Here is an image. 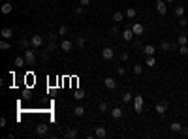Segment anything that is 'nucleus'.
Returning <instances> with one entry per match:
<instances>
[{"mask_svg": "<svg viewBox=\"0 0 188 139\" xmlns=\"http://www.w3.org/2000/svg\"><path fill=\"white\" fill-rule=\"evenodd\" d=\"M24 60H27V64L28 66H32L34 62H36V51H34V47H28V49H24Z\"/></svg>", "mask_w": 188, "mask_h": 139, "instance_id": "f257e3e1", "label": "nucleus"}, {"mask_svg": "<svg viewBox=\"0 0 188 139\" xmlns=\"http://www.w3.org/2000/svg\"><path fill=\"white\" fill-rule=\"evenodd\" d=\"M154 109H156V113H158V115H162V117H164L166 113H167V102H158Z\"/></svg>", "mask_w": 188, "mask_h": 139, "instance_id": "f03ea898", "label": "nucleus"}, {"mask_svg": "<svg viewBox=\"0 0 188 139\" xmlns=\"http://www.w3.org/2000/svg\"><path fill=\"white\" fill-rule=\"evenodd\" d=\"M30 42H32V47H34V49H40V47L43 45L45 40H43V36H32V40H30Z\"/></svg>", "mask_w": 188, "mask_h": 139, "instance_id": "7ed1b4c3", "label": "nucleus"}, {"mask_svg": "<svg viewBox=\"0 0 188 139\" xmlns=\"http://www.w3.org/2000/svg\"><path fill=\"white\" fill-rule=\"evenodd\" d=\"M113 55H115V51L111 47H104V49H102V58H104V60H111Z\"/></svg>", "mask_w": 188, "mask_h": 139, "instance_id": "20e7f679", "label": "nucleus"}, {"mask_svg": "<svg viewBox=\"0 0 188 139\" xmlns=\"http://www.w3.org/2000/svg\"><path fill=\"white\" fill-rule=\"evenodd\" d=\"M134 104H135V113L143 111V98L141 96H134Z\"/></svg>", "mask_w": 188, "mask_h": 139, "instance_id": "39448f33", "label": "nucleus"}, {"mask_svg": "<svg viewBox=\"0 0 188 139\" xmlns=\"http://www.w3.org/2000/svg\"><path fill=\"white\" fill-rule=\"evenodd\" d=\"M132 30H134L135 36H141V34L145 32V27H143L141 23H134V24H132Z\"/></svg>", "mask_w": 188, "mask_h": 139, "instance_id": "423d86ee", "label": "nucleus"}, {"mask_svg": "<svg viewBox=\"0 0 188 139\" xmlns=\"http://www.w3.org/2000/svg\"><path fill=\"white\" fill-rule=\"evenodd\" d=\"M0 36H2V40H9L13 36V30L9 28V27H4L2 30H0Z\"/></svg>", "mask_w": 188, "mask_h": 139, "instance_id": "0eeeda50", "label": "nucleus"}, {"mask_svg": "<svg viewBox=\"0 0 188 139\" xmlns=\"http://www.w3.org/2000/svg\"><path fill=\"white\" fill-rule=\"evenodd\" d=\"M156 12H158L160 15H166V12H167L166 2H162V0H156Z\"/></svg>", "mask_w": 188, "mask_h": 139, "instance_id": "6e6552de", "label": "nucleus"}, {"mask_svg": "<svg viewBox=\"0 0 188 139\" xmlns=\"http://www.w3.org/2000/svg\"><path fill=\"white\" fill-rule=\"evenodd\" d=\"M122 115H124L122 107H113V109H111V117L113 118H122Z\"/></svg>", "mask_w": 188, "mask_h": 139, "instance_id": "1a4fd4ad", "label": "nucleus"}, {"mask_svg": "<svg viewBox=\"0 0 188 139\" xmlns=\"http://www.w3.org/2000/svg\"><path fill=\"white\" fill-rule=\"evenodd\" d=\"M94 135L100 137V139H104V137H107V130H105L104 126H98V128L94 130Z\"/></svg>", "mask_w": 188, "mask_h": 139, "instance_id": "9d476101", "label": "nucleus"}, {"mask_svg": "<svg viewBox=\"0 0 188 139\" xmlns=\"http://www.w3.org/2000/svg\"><path fill=\"white\" fill-rule=\"evenodd\" d=\"M134 30H132V28H126V30H122V40H124V42H132V38H134Z\"/></svg>", "mask_w": 188, "mask_h": 139, "instance_id": "9b49d317", "label": "nucleus"}, {"mask_svg": "<svg viewBox=\"0 0 188 139\" xmlns=\"http://www.w3.org/2000/svg\"><path fill=\"white\" fill-rule=\"evenodd\" d=\"M104 83H105V86H107L109 90H113V89H117V81L113 79V77H105V79H104Z\"/></svg>", "mask_w": 188, "mask_h": 139, "instance_id": "f8f14e48", "label": "nucleus"}, {"mask_svg": "<svg viewBox=\"0 0 188 139\" xmlns=\"http://www.w3.org/2000/svg\"><path fill=\"white\" fill-rule=\"evenodd\" d=\"M72 47H73V43L70 42V40H62V43H60V49H62V51L68 53V51H72Z\"/></svg>", "mask_w": 188, "mask_h": 139, "instance_id": "ddd939ff", "label": "nucleus"}, {"mask_svg": "<svg viewBox=\"0 0 188 139\" xmlns=\"http://www.w3.org/2000/svg\"><path fill=\"white\" fill-rule=\"evenodd\" d=\"M143 53H145V56H152V55L156 53V47H154V45H145Z\"/></svg>", "mask_w": 188, "mask_h": 139, "instance_id": "4468645a", "label": "nucleus"}, {"mask_svg": "<svg viewBox=\"0 0 188 139\" xmlns=\"http://www.w3.org/2000/svg\"><path fill=\"white\" fill-rule=\"evenodd\" d=\"M85 43H87V40H85V36H77V38H75V47L83 49V47H85Z\"/></svg>", "mask_w": 188, "mask_h": 139, "instance_id": "2eb2a0df", "label": "nucleus"}, {"mask_svg": "<svg viewBox=\"0 0 188 139\" xmlns=\"http://www.w3.org/2000/svg\"><path fill=\"white\" fill-rule=\"evenodd\" d=\"M47 130H49L47 124H40V126L36 128V133H38V135H47Z\"/></svg>", "mask_w": 188, "mask_h": 139, "instance_id": "dca6fc26", "label": "nucleus"}, {"mask_svg": "<svg viewBox=\"0 0 188 139\" xmlns=\"http://www.w3.org/2000/svg\"><path fill=\"white\" fill-rule=\"evenodd\" d=\"M12 12H13V6H12L9 2H4V4H2V13L8 15V13H12Z\"/></svg>", "mask_w": 188, "mask_h": 139, "instance_id": "f3484780", "label": "nucleus"}, {"mask_svg": "<svg viewBox=\"0 0 188 139\" xmlns=\"http://www.w3.org/2000/svg\"><path fill=\"white\" fill-rule=\"evenodd\" d=\"M85 113H87V109H85L83 105H77V107L73 109V115H75V117H83Z\"/></svg>", "mask_w": 188, "mask_h": 139, "instance_id": "a211bd4d", "label": "nucleus"}, {"mask_svg": "<svg viewBox=\"0 0 188 139\" xmlns=\"http://www.w3.org/2000/svg\"><path fill=\"white\" fill-rule=\"evenodd\" d=\"M177 43H179V45H186V43H188V34H179Z\"/></svg>", "mask_w": 188, "mask_h": 139, "instance_id": "6ab92c4d", "label": "nucleus"}, {"mask_svg": "<svg viewBox=\"0 0 188 139\" xmlns=\"http://www.w3.org/2000/svg\"><path fill=\"white\" fill-rule=\"evenodd\" d=\"M122 19H124V13H122V12H115V13H113V21H115L117 24L122 21Z\"/></svg>", "mask_w": 188, "mask_h": 139, "instance_id": "aec40b11", "label": "nucleus"}, {"mask_svg": "<svg viewBox=\"0 0 188 139\" xmlns=\"http://www.w3.org/2000/svg\"><path fill=\"white\" fill-rule=\"evenodd\" d=\"M169 130H171V132H175V133H177V132H181V130H182V124H181V122H171V126H169Z\"/></svg>", "mask_w": 188, "mask_h": 139, "instance_id": "412c9836", "label": "nucleus"}, {"mask_svg": "<svg viewBox=\"0 0 188 139\" xmlns=\"http://www.w3.org/2000/svg\"><path fill=\"white\" fill-rule=\"evenodd\" d=\"M120 98H122V102H124V104H132V100H134V96H132L130 92H124V94L120 96Z\"/></svg>", "mask_w": 188, "mask_h": 139, "instance_id": "4be33fe9", "label": "nucleus"}, {"mask_svg": "<svg viewBox=\"0 0 188 139\" xmlns=\"http://www.w3.org/2000/svg\"><path fill=\"white\" fill-rule=\"evenodd\" d=\"M175 17H184V8L182 6H175Z\"/></svg>", "mask_w": 188, "mask_h": 139, "instance_id": "5701e85b", "label": "nucleus"}, {"mask_svg": "<svg viewBox=\"0 0 188 139\" xmlns=\"http://www.w3.org/2000/svg\"><path fill=\"white\" fill-rule=\"evenodd\" d=\"M24 62H27V60H24V56H17V58H15V66H17V68L24 66Z\"/></svg>", "mask_w": 188, "mask_h": 139, "instance_id": "b1692460", "label": "nucleus"}, {"mask_svg": "<svg viewBox=\"0 0 188 139\" xmlns=\"http://www.w3.org/2000/svg\"><path fill=\"white\" fill-rule=\"evenodd\" d=\"M135 13H138V12H135L134 8H128V9H126V13H124V15H126V17H130V19H134V17H135Z\"/></svg>", "mask_w": 188, "mask_h": 139, "instance_id": "393cba45", "label": "nucleus"}, {"mask_svg": "<svg viewBox=\"0 0 188 139\" xmlns=\"http://www.w3.org/2000/svg\"><path fill=\"white\" fill-rule=\"evenodd\" d=\"M134 73H135V75H141V73H143V66H141V64H135V66H134Z\"/></svg>", "mask_w": 188, "mask_h": 139, "instance_id": "a878e982", "label": "nucleus"}, {"mask_svg": "<svg viewBox=\"0 0 188 139\" xmlns=\"http://www.w3.org/2000/svg\"><path fill=\"white\" fill-rule=\"evenodd\" d=\"M19 43H21V47H23V49H28V47H32V42H28V40H21Z\"/></svg>", "mask_w": 188, "mask_h": 139, "instance_id": "bb28decb", "label": "nucleus"}, {"mask_svg": "<svg viewBox=\"0 0 188 139\" xmlns=\"http://www.w3.org/2000/svg\"><path fill=\"white\" fill-rule=\"evenodd\" d=\"M154 64H156V58H154V56H147V66H149V68H152Z\"/></svg>", "mask_w": 188, "mask_h": 139, "instance_id": "cd10ccee", "label": "nucleus"}, {"mask_svg": "<svg viewBox=\"0 0 188 139\" xmlns=\"http://www.w3.org/2000/svg\"><path fill=\"white\" fill-rule=\"evenodd\" d=\"M0 49H2V51H8V49H9L8 40H2V42H0Z\"/></svg>", "mask_w": 188, "mask_h": 139, "instance_id": "c85d7f7f", "label": "nucleus"}, {"mask_svg": "<svg viewBox=\"0 0 188 139\" xmlns=\"http://www.w3.org/2000/svg\"><path fill=\"white\" fill-rule=\"evenodd\" d=\"M66 137H68V139L77 137V130H70V132H66Z\"/></svg>", "mask_w": 188, "mask_h": 139, "instance_id": "c756f323", "label": "nucleus"}, {"mask_svg": "<svg viewBox=\"0 0 188 139\" xmlns=\"http://www.w3.org/2000/svg\"><path fill=\"white\" fill-rule=\"evenodd\" d=\"M98 107H100V111H102V113H107V102H100V105H98Z\"/></svg>", "mask_w": 188, "mask_h": 139, "instance_id": "7c9ffc66", "label": "nucleus"}, {"mask_svg": "<svg viewBox=\"0 0 188 139\" xmlns=\"http://www.w3.org/2000/svg\"><path fill=\"white\" fill-rule=\"evenodd\" d=\"M160 47H162V51H169V49H171V43H169V42H162Z\"/></svg>", "mask_w": 188, "mask_h": 139, "instance_id": "2f4dec72", "label": "nucleus"}, {"mask_svg": "<svg viewBox=\"0 0 188 139\" xmlns=\"http://www.w3.org/2000/svg\"><path fill=\"white\" fill-rule=\"evenodd\" d=\"M179 24L181 27H188V19L186 17H179Z\"/></svg>", "mask_w": 188, "mask_h": 139, "instance_id": "473e14b6", "label": "nucleus"}, {"mask_svg": "<svg viewBox=\"0 0 188 139\" xmlns=\"http://www.w3.org/2000/svg\"><path fill=\"white\" fill-rule=\"evenodd\" d=\"M179 53L181 55H188V47L186 45H179Z\"/></svg>", "mask_w": 188, "mask_h": 139, "instance_id": "72a5a7b5", "label": "nucleus"}, {"mask_svg": "<svg viewBox=\"0 0 188 139\" xmlns=\"http://www.w3.org/2000/svg\"><path fill=\"white\" fill-rule=\"evenodd\" d=\"M83 98H85V92H83V90H77V92H75V100H83Z\"/></svg>", "mask_w": 188, "mask_h": 139, "instance_id": "f704fd0d", "label": "nucleus"}, {"mask_svg": "<svg viewBox=\"0 0 188 139\" xmlns=\"http://www.w3.org/2000/svg\"><path fill=\"white\" fill-rule=\"evenodd\" d=\"M66 34H68V28H66V27H60V28H58V36H66Z\"/></svg>", "mask_w": 188, "mask_h": 139, "instance_id": "c9c22d12", "label": "nucleus"}, {"mask_svg": "<svg viewBox=\"0 0 188 139\" xmlns=\"http://www.w3.org/2000/svg\"><path fill=\"white\" fill-rule=\"evenodd\" d=\"M117 73H119V75H126V70L122 68V66H117Z\"/></svg>", "mask_w": 188, "mask_h": 139, "instance_id": "e433bc0d", "label": "nucleus"}, {"mask_svg": "<svg viewBox=\"0 0 188 139\" xmlns=\"http://www.w3.org/2000/svg\"><path fill=\"white\" fill-rule=\"evenodd\" d=\"M120 60H122V62H126V60H128V53H126V51H122V53H120Z\"/></svg>", "mask_w": 188, "mask_h": 139, "instance_id": "4c0bfd02", "label": "nucleus"}, {"mask_svg": "<svg viewBox=\"0 0 188 139\" xmlns=\"http://www.w3.org/2000/svg\"><path fill=\"white\" fill-rule=\"evenodd\" d=\"M6 122H8V120H6V117H2V118H0V128H4V126H6Z\"/></svg>", "mask_w": 188, "mask_h": 139, "instance_id": "58836bf2", "label": "nucleus"}, {"mask_svg": "<svg viewBox=\"0 0 188 139\" xmlns=\"http://www.w3.org/2000/svg\"><path fill=\"white\" fill-rule=\"evenodd\" d=\"M111 32H113V34H119V24H115V27L111 28Z\"/></svg>", "mask_w": 188, "mask_h": 139, "instance_id": "ea45409f", "label": "nucleus"}, {"mask_svg": "<svg viewBox=\"0 0 188 139\" xmlns=\"http://www.w3.org/2000/svg\"><path fill=\"white\" fill-rule=\"evenodd\" d=\"M134 47H141V40L138 38V40H135V42H134Z\"/></svg>", "mask_w": 188, "mask_h": 139, "instance_id": "a19ab883", "label": "nucleus"}, {"mask_svg": "<svg viewBox=\"0 0 188 139\" xmlns=\"http://www.w3.org/2000/svg\"><path fill=\"white\" fill-rule=\"evenodd\" d=\"M89 4H90V0H81V6H83V8L89 6Z\"/></svg>", "mask_w": 188, "mask_h": 139, "instance_id": "79ce46f5", "label": "nucleus"}, {"mask_svg": "<svg viewBox=\"0 0 188 139\" xmlns=\"http://www.w3.org/2000/svg\"><path fill=\"white\" fill-rule=\"evenodd\" d=\"M181 132H182V135H188V128H182Z\"/></svg>", "mask_w": 188, "mask_h": 139, "instance_id": "37998d69", "label": "nucleus"}, {"mask_svg": "<svg viewBox=\"0 0 188 139\" xmlns=\"http://www.w3.org/2000/svg\"><path fill=\"white\" fill-rule=\"evenodd\" d=\"M166 2H167V4H171V2H173V0H166Z\"/></svg>", "mask_w": 188, "mask_h": 139, "instance_id": "c03bdc74", "label": "nucleus"}, {"mask_svg": "<svg viewBox=\"0 0 188 139\" xmlns=\"http://www.w3.org/2000/svg\"><path fill=\"white\" fill-rule=\"evenodd\" d=\"M2 2H6V0H2Z\"/></svg>", "mask_w": 188, "mask_h": 139, "instance_id": "a18cd8bd", "label": "nucleus"}]
</instances>
